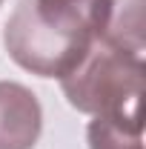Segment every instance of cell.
I'll use <instances>...</instances> for the list:
<instances>
[{"instance_id":"6da1fadb","label":"cell","mask_w":146,"mask_h":149,"mask_svg":"<svg viewBox=\"0 0 146 149\" xmlns=\"http://www.w3.org/2000/svg\"><path fill=\"white\" fill-rule=\"evenodd\" d=\"M112 0H23L3 29L9 57L37 77H63L103 35Z\"/></svg>"},{"instance_id":"7a4b0ae2","label":"cell","mask_w":146,"mask_h":149,"mask_svg":"<svg viewBox=\"0 0 146 149\" xmlns=\"http://www.w3.org/2000/svg\"><path fill=\"white\" fill-rule=\"evenodd\" d=\"M146 60L117 49L106 40H95L72 72L60 77V89L77 112L92 118H132L140 120Z\"/></svg>"},{"instance_id":"3957f363","label":"cell","mask_w":146,"mask_h":149,"mask_svg":"<svg viewBox=\"0 0 146 149\" xmlns=\"http://www.w3.org/2000/svg\"><path fill=\"white\" fill-rule=\"evenodd\" d=\"M43 129L37 95L15 80H0V149H32Z\"/></svg>"},{"instance_id":"277c9868","label":"cell","mask_w":146,"mask_h":149,"mask_svg":"<svg viewBox=\"0 0 146 149\" xmlns=\"http://www.w3.org/2000/svg\"><path fill=\"white\" fill-rule=\"evenodd\" d=\"M100 40H106L117 49H126L132 55H146L143 40V0H112L109 20Z\"/></svg>"},{"instance_id":"5b68a950","label":"cell","mask_w":146,"mask_h":149,"mask_svg":"<svg viewBox=\"0 0 146 149\" xmlns=\"http://www.w3.org/2000/svg\"><path fill=\"white\" fill-rule=\"evenodd\" d=\"M89 149H143V123L132 118H92L86 129Z\"/></svg>"},{"instance_id":"8992f818","label":"cell","mask_w":146,"mask_h":149,"mask_svg":"<svg viewBox=\"0 0 146 149\" xmlns=\"http://www.w3.org/2000/svg\"><path fill=\"white\" fill-rule=\"evenodd\" d=\"M0 6H3V0H0Z\"/></svg>"}]
</instances>
